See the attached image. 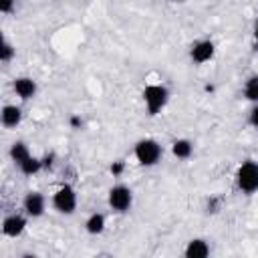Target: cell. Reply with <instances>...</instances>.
I'll return each mask as SVG.
<instances>
[{
	"label": "cell",
	"instance_id": "cell-18",
	"mask_svg": "<svg viewBox=\"0 0 258 258\" xmlns=\"http://www.w3.org/2000/svg\"><path fill=\"white\" fill-rule=\"evenodd\" d=\"M12 8V0H0V10L2 12H8Z\"/></svg>",
	"mask_w": 258,
	"mask_h": 258
},
{
	"label": "cell",
	"instance_id": "cell-2",
	"mask_svg": "<svg viewBox=\"0 0 258 258\" xmlns=\"http://www.w3.org/2000/svg\"><path fill=\"white\" fill-rule=\"evenodd\" d=\"M143 97H145V103H147V109L151 115H155L167 101V89L159 87V85H149L145 91H143Z\"/></svg>",
	"mask_w": 258,
	"mask_h": 258
},
{
	"label": "cell",
	"instance_id": "cell-3",
	"mask_svg": "<svg viewBox=\"0 0 258 258\" xmlns=\"http://www.w3.org/2000/svg\"><path fill=\"white\" fill-rule=\"evenodd\" d=\"M238 185L244 191H254L258 187V163H244L238 169Z\"/></svg>",
	"mask_w": 258,
	"mask_h": 258
},
{
	"label": "cell",
	"instance_id": "cell-6",
	"mask_svg": "<svg viewBox=\"0 0 258 258\" xmlns=\"http://www.w3.org/2000/svg\"><path fill=\"white\" fill-rule=\"evenodd\" d=\"M212 54H214V44L210 40H202L191 48V58L196 62H206L208 58H212Z\"/></svg>",
	"mask_w": 258,
	"mask_h": 258
},
{
	"label": "cell",
	"instance_id": "cell-20",
	"mask_svg": "<svg viewBox=\"0 0 258 258\" xmlns=\"http://www.w3.org/2000/svg\"><path fill=\"white\" fill-rule=\"evenodd\" d=\"M121 169H123V165H121V163H115V165L111 167V171H113V173H119Z\"/></svg>",
	"mask_w": 258,
	"mask_h": 258
},
{
	"label": "cell",
	"instance_id": "cell-9",
	"mask_svg": "<svg viewBox=\"0 0 258 258\" xmlns=\"http://www.w3.org/2000/svg\"><path fill=\"white\" fill-rule=\"evenodd\" d=\"M208 252H210V248H208V244L204 240H191L187 244V248H185V256L187 258H204V256H208Z\"/></svg>",
	"mask_w": 258,
	"mask_h": 258
},
{
	"label": "cell",
	"instance_id": "cell-21",
	"mask_svg": "<svg viewBox=\"0 0 258 258\" xmlns=\"http://www.w3.org/2000/svg\"><path fill=\"white\" fill-rule=\"evenodd\" d=\"M256 38H258V24H256Z\"/></svg>",
	"mask_w": 258,
	"mask_h": 258
},
{
	"label": "cell",
	"instance_id": "cell-12",
	"mask_svg": "<svg viewBox=\"0 0 258 258\" xmlns=\"http://www.w3.org/2000/svg\"><path fill=\"white\" fill-rule=\"evenodd\" d=\"M103 226H105V218L101 214H93L89 220H87V230L91 234H99L103 232Z\"/></svg>",
	"mask_w": 258,
	"mask_h": 258
},
{
	"label": "cell",
	"instance_id": "cell-17",
	"mask_svg": "<svg viewBox=\"0 0 258 258\" xmlns=\"http://www.w3.org/2000/svg\"><path fill=\"white\" fill-rule=\"evenodd\" d=\"M12 52H14V50H12V46H10L8 42H4V44H2V54H0V58L6 62V60H10V58H12Z\"/></svg>",
	"mask_w": 258,
	"mask_h": 258
},
{
	"label": "cell",
	"instance_id": "cell-13",
	"mask_svg": "<svg viewBox=\"0 0 258 258\" xmlns=\"http://www.w3.org/2000/svg\"><path fill=\"white\" fill-rule=\"evenodd\" d=\"M10 155H12V159L18 161V163H22L26 157H30V155H28V149H26L24 143H14L12 149H10Z\"/></svg>",
	"mask_w": 258,
	"mask_h": 258
},
{
	"label": "cell",
	"instance_id": "cell-1",
	"mask_svg": "<svg viewBox=\"0 0 258 258\" xmlns=\"http://www.w3.org/2000/svg\"><path fill=\"white\" fill-rule=\"evenodd\" d=\"M135 155H137L139 163H143V165H153V163L159 159V155H161V147H159V143L153 141V139H143V141L137 143Z\"/></svg>",
	"mask_w": 258,
	"mask_h": 258
},
{
	"label": "cell",
	"instance_id": "cell-10",
	"mask_svg": "<svg viewBox=\"0 0 258 258\" xmlns=\"http://www.w3.org/2000/svg\"><path fill=\"white\" fill-rule=\"evenodd\" d=\"M14 89H16V93L22 97V99H30L32 95H34V91H36V85H34V81L32 79H16V83H14Z\"/></svg>",
	"mask_w": 258,
	"mask_h": 258
},
{
	"label": "cell",
	"instance_id": "cell-5",
	"mask_svg": "<svg viewBox=\"0 0 258 258\" xmlns=\"http://www.w3.org/2000/svg\"><path fill=\"white\" fill-rule=\"evenodd\" d=\"M109 204L119 210V212H125L129 206H131V191L125 187V185H117L109 191Z\"/></svg>",
	"mask_w": 258,
	"mask_h": 258
},
{
	"label": "cell",
	"instance_id": "cell-4",
	"mask_svg": "<svg viewBox=\"0 0 258 258\" xmlns=\"http://www.w3.org/2000/svg\"><path fill=\"white\" fill-rule=\"evenodd\" d=\"M75 206H77V196H75L73 187L64 185V187H60V189L54 194V208H56L58 212L71 214V212L75 210Z\"/></svg>",
	"mask_w": 258,
	"mask_h": 258
},
{
	"label": "cell",
	"instance_id": "cell-7",
	"mask_svg": "<svg viewBox=\"0 0 258 258\" xmlns=\"http://www.w3.org/2000/svg\"><path fill=\"white\" fill-rule=\"evenodd\" d=\"M24 210H26L30 216H40L42 210H44V200H42V196L36 194V191L28 194V196L24 198Z\"/></svg>",
	"mask_w": 258,
	"mask_h": 258
},
{
	"label": "cell",
	"instance_id": "cell-15",
	"mask_svg": "<svg viewBox=\"0 0 258 258\" xmlns=\"http://www.w3.org/2000/svg\"><path fill=\"white\" fill-rule=\"evenodd\" d=\"M244 95H246V99H250V101H258V77H252V79L246 83Z\"/></svg>",
	"mask_w": 258,
	"mask_h": 258
},
{
	"label": "cell",
	"instance_id": "cell-8",
	"mask_svg": "<svg viewBox=\"0 0 258 258\" xmlns=\"http://www.w3.org/2000/svg\"><path fill=\"white\" fill-rule=\"evenodd\" d=\"M24 226H26L24 218H20V216H8V218L4 220L2 230H4L6 236H18V234L24 230Z\"/></svg>",
	"mask_w": 258,
	"mask_h": 258
},
{
	"label": "cell",
	"instance_id": "cell-14",
	"mask_svg": "<svg viewBox=\"0 0 258 258\" xmlns=\"http://www.w3.org/2000/svg\"><path fill=\"white\" fill-rule=\"evenodd\" d=\"M173 153H175L177 157H189V153H191V143L185 141V139L175 141V143H173Z\"/></svg>",
	"mask_w": 258,
	"mask_h": 258
},
{
	"label": "cell",
	"instance_id": "cell-19",
	"mask_svg": "<svg viewBox=\"0 0 258 258\" xmlns=\"http://www.w3.org/2000/svg\"><path fill=\"white\" fill-rule=\"evenodd\" d=\"M250 121H252V125H256V127H258V107L252 111V115H250Z\"/></svg>",
	"mask_w": 258,
	"mask_h": 258
},
{
	"label": "cell",
	"instance_id": "cell-11",
	"mask_svg": "<svg viewBox=\"0 0 258 258\" xmlns=\"http://www.w3.org/2000/svg\"><path fill=\"white\" fill-rule=\"evenodd\" d=\"M2 123L6 127H16L20 123V109L18 107H12V105L4 107V111H2Z\"/></svg>",
	"mask_w": 258,
	"mask_h": 258
},
{
	"label": "cell",
	"instance_id": "cell-16",
	"mask_svg": "<svg viewBox=\"0 0 258 258\" xmlns=\"http://www.w3.org/2000/svg\"><path fill=\"white\" fill-rule=\"evenodd\" d=\"M20 169H22L24 173H36V171L40 169V161L34 159V157H26V159L20 163Z\"/></svg>",
	"mask_w": 258,
	"mask_h": 258
}]
</instances>
